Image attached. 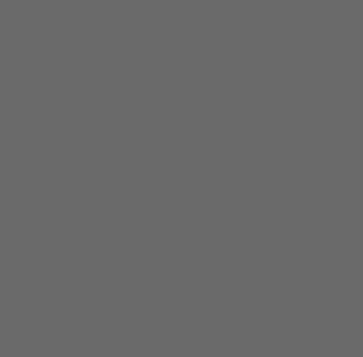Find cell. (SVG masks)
Masks as SVG:
<instances>
[]
</instances>
